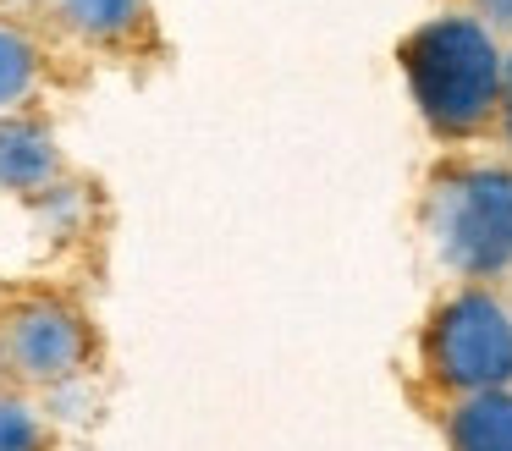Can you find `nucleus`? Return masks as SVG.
<instances>
[{"instance_id":"obj_8","label":"nucleus","mask_w":512,"mask_h":451,"mask_svg":"<svg viewBox=\"0 0 512 451\" xmlns=\"http://www.w3.org/2000/svg\"><path fill=\"white\" fill-rule=\"evenodd\" d=\"M34 72H39L34 44H28L17 28H6V22H0V110H6V105H17V99L28 94Z\"/></svg>"},{"instance_id":"obj_3","label":"nucleus","mask_w":512,"mask_h":451,"mask_svg":"<svg viewBox=\"0 0 512 451\" xmlns=\"http://www.w3.org/2000/svg\"><path fill=\"white\" fill-rule=\"evenodd\" d=\"M424 363L452 391H507L512 385V314L490 292H457L424 330Z\"/></svg>"},{"instance_id":"obj_5","label":"nucleus","mask_w":512,"mask_h":451,"mask_svg":"<svg viewBox=\"0 0 512 451\" xmlns=\"http://www.w3.org/2000/svg\"><path fill=\"white\" fill-rule=\"evenodd\" d=\"M56 176V143L34 121H0V187L6 193H39Z\"/></svg>"},{"instance_id":"obj_10","label":"nucleus","mask_w":512,"mask_h":451,"mask_svg":"<svg viewBox=\"0 0 512 451\" xmlns=\"http://www.w3.org/2000/svg\"><path fill=\"white\" fill-rule=\"evenodd\" d=\"M474 11L496 28H512V0H474Z\"/></svg>"},{"instance_id":"obj_4","label":"nucleus","mask_w":512,"mask_h":451,"mask_svg":"<svg viewBox=\"0 0 512 451\" xmlns=\"http://www.w3.org/2000/svg\"><path fill=\"white\" fill-rule=\"evenodd\" d=\"M83 325L61 303H23L6 319V363L39 385H61L83 363Z\"/></svg>"},{"instance_id":"obj_1","label":"nucleus","mask_w":512,"mask_h":451,"mask_svg":"<svg viewBox=\"0 0 512 451\" xmlns=\"http://www.w3.org/2000/svg\"><path fill=\"white\" fill-rule=\"evenodd\" d=\"M402 72H408L419 116L446 138L479 132L496 116L501 88H507V61H501L490 28L479 17H463V11L424 22L402 44Z\"/></svg>"},{"instance_id":"obj_12","label":"nucleus","mask_w":512,"mask_h":451,"mask_svg":"<svg viewBox=\"0 0 512 451\" xmlns=\"http://www.w3.org/2000/svg\"><path fill=\"white\" fill-rule=\"evenodd\" d=\"M0 358H6V347H0Z\"/></svg>"},{"instance_id":"obj_7","label":"nucleus","mask_w":512,"mask_h":451,"mask_svg":"<svg viewBox=\"0 0 512 451\" xmlns=\"http://www.w3.org/2000/svg\"><path fill=\"white\" fill-rule=\"evenodd\" d=\"M61 11L89 39H116V33H127L144 17V0H61Z\"/></svg>"},{"instance_id":"obj_11","label":"nucleus","mask_w":512,"mask_h":451,"mask_svg":"<svg viewBox=\"0 0 512 451\" xmlns=\"http://www.w3.org/2000/svg\"><path fill=\"white\" fill-rule=\"evenodd\" d=\"M501 127H507V143H512V61H507V88H501Z\"/></svg>"},{"instance_id":"obj_9","label":"nucleus","mask_w":512,"mask_h":451,"mask_svg":"<svg viewBox=\"0 0 512 451\" xmlns=\"http://www.w3.org/2000/svg\"><path fill=\"white\" fill-rule=\"evenodd\" d=\"M0 451H45V429L17 396H0Z\"/></svg>"},{"instance_id":"obj_6","label":"nucleus","mask_w":512,"mask_h":451,"mask_svg":"<svg viewBox=\"0 0 512 451\" xmlns=\"http://www.w3.org/2000/svg\"><path fill=\"white\" fill-rule=\"evenodd\" d=\"M452 451H512V391H479L446 418Z\"/></svg>"},{"instance_id":"obj_2","label":"nucleus","mask_w":512,"mask_h":451,"mask_svg":"<svg viewBox=\"0 0 512 451\" xmlns=\"http://www.w3.org/2000/svg\"><path fill=\"white\" fill-rule=\"evenodd\" d=\"M435 259L457 275H501L512 264V171L463 165L435 176L424 204Z\"/></svg>"}]
</instances>
